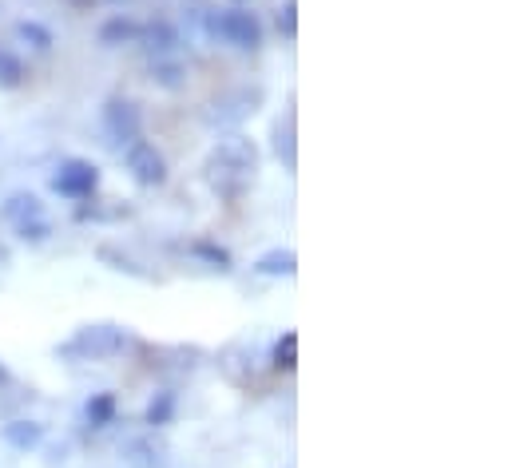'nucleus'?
Wrapping results in <instances>:
<instances>
[{
    "label": "nucleus",
    "instance_id": "nucleus-14",
    "mask_svg": "<svg viewBox=\"0 0 512 468\" xmlns=\"http://www.w3.org/2000/svg\"><path fill=\"white\" fill-rule=\"evenodd\" d=\"M139 32H143V24H135L128 16H112L100 28V44H108V48H116V44H139Z\"/></svg>",
    "mask_w": 512,
    "mask_h": 468
},
{
    "label": "nucleus",
    "instance_id": "nucleus-25",
    "mask_svg": "<svg viewBox=\"0 0 512 468\" xmlns=\"http://www.w3.org/2000/svg\"><path fill=\"white\" fill-rule=\"evenodd\" d=\"M68 4H72V8H92L96 0H68Z\"/></svg>",
    "mask_w": 512,
    "mask_h": 468
},
{
    "label": "nucleus",
    "instance_id": "nucleus-13",
    "mask_svg": "<svg viewBox=\"0 0 512 468\" xmlns=\"http://www.w3.org/2000/svg\"><path fill=\"white\" fill-rule=\"evenodd\" d=\"M116 413H120L116 393H92L88 405H84V421H88L92 429H108V425H116Z\"/></svg>",
    "mask_w": 512,
    "mask_h": 468
},
{
    "label": "nucleus",
    "instance_id": "nucleus-11",
    "mask_svg": "<svg viewBox=\"0 0 512 468\" xmlns=\"http://www.w3.org/2000/svg\"><path fill=\"white\" fill-rule=\"evenodd\" d=\"M255 274H266V278H294L298 274V254L294 250H266L255 262Z\"/></svg>",
    "mask_w": 512,
    "mask_h": 468
},
{
    "label": "nucleus",
    "instance_id": "nucleus-18",
    "mask_svg": "<svg viewBox=\"0 0 512 468\" xmlns=\"http://www.w3.org/2000/svg\"><path fill=\"white\" fill-rule=\"evenodd\" d=\"M270 365H274L278 373H294V369H298V334H294V330H286V334L274 342Z\"/></svg>",
    "mask_w": 512,
    "mask_h": 468
},
{
    "label": "nucleus",
    "instance_id": "nucleus-15",
    "mask_svg": "<svg viewBox=\"0 0 512 468\" xmlns=\"http://www.w3.org/2000/svg\"><path fill=\"white\" fill-rule=\"evenodd\" d=\"M175 409H179V397H175V389H159V393L151 397V405H147L143 421H147L151 429H163V425H171Z\"/></svg>",
    "mask_w": 512,
    "mask_h": 468
},
{
    "label": "nucleus",
    "instance_id": "nucleus-22",
    "mask_svg": "<svg viewBox=\"0 0 512 468\" xmlns=\"http://www.w3.org/2000/svg\"><path fill=\"white\" fill-rule=\"evenodd\" d=\"M278 28H282L286 40L298 36V0H286V4L278 8Z\"/></svg>",
    "mask_w": 512,
    "mask_h": 468
},
{
    "label": "nucleus",
    "instance_id": "nucleus-4",
    "mask_svg": "<svg viewBox=\"0 0 512 468\" xmlns=\"http://www.w3.org/2000/svg\"><path fill=\"white\" fill-rule=\"evenodd\" d=\"M262 100H266V92L262 88H235V92H223L219 100H211L207 108H203V119L211 123V127H219V131H227V127H239V123H247V119L255 116L258 108H262Z\"/></svg>",
    "mask_w": 512,
    "mask_h": 468
},
{
    "label": "nucleus",
    "instance_id": "nucleus-9",
    "mask_svg": "<svg viewBox=\"0 0 512 468\" xmlns=\"http://www.w3.org/2000/svg\"><path fill=\"white\" fill-rule=\"evenodd\" d=\"M44 433L48 429L40 421H8V425H0V441L8 449H16V453H36L44 445Z\"/></svg>",
    "mask_w": 512,
    "mask_h": 468
},
{
    "label": "nucleus",
    "instance_id": "nucleus-12",
    "mask_svg": "<svg viewBox=\"0 0 512 468\" xmlns=\"http://www.w3.org/2000/svg\"><path fill=\"white\" fill-rule=\"evenodd\" d=\"M124 465L128 468H163V449L151 437H131L124 445Z\"/></svg>",
    "mask_w": 512,
    "mask_h": 468
},
{
    "label": "nucleus",
    "instance_id": "nucleus-7",
    "mask_svg": "<svg viewBox=\"0 0 512 468\" xmlns=\"http://www.w3.org/2000/svg\"><path fill=\"white\" fill-rule=\"evenodd\" d=\"M104 131H108V139L116 143V147H128L131 139H139L143 135V116H139V108L124 100V96H112L108 104H104Z\"/></svg>",
    "mask_w": 512,
    "mask_h": 468
},
{
    "label": "nucleus",
    "instance_id": "nucleus-21",
    "mask_svg": "<svg viewBox=\"0 0 512 468\" xmlns=\"http://www.w3.org/2000/svg\"><path fill=\"white\" fill-rule=\"evenodd\" d=\"M191 250H195L199 258H207L215 270H231V254H227L223 246H211V242H191Z\"/></svg>",
    "mask_w": 512,
    "mask_h": 468
},
{
    "label": "nucleus",
    "instance_id": "nucleus-24",
    "mask_svg": "<svg viewBox=\"0 0 512 468\" xmlns=\"http://www.w3.org/2000/svg\"><path fill=\"white\" fill-rule=\"evenodd\" d=\"M16 234H20L24 242H48V234H52V223H48V215H44V219H36V223H24V227H16Z\"/></svg>",
    "mask_w": 512,
    "mask_h": 468
},
{
    "label": "nucleus",
    "instance_id": "nucleus-19",
    "mask_svg": "<svg viewBox=\"0 0 512 468\" xmlns=\"http://www.w3.org/2000/svg\"><path fill=\"white\" fill-rule=\"evenodd\" d=\"M20 84H24V60L0 48V88H20Z\"/></svg>",
    "mask_w": 512,
    "mask_h": 468
},
{
    "label": "nucleus",
    "instance_id": "nucleus-3",
    "mask_svg": "<svg viewBox=\"0 0 512 468\" xmlns=\"http://www.w3.org/2000/svg\"><path fill=\"white\" fill-rule=\"evenodd\" d=\"M124 342H128V338H124L120 326L100 322V326H84V330H76V338L64 342L60 353H64V357H84V361H108V357L124 353Z\"/></svg>",
    "mask_w": 512,
    "mask_h": 468
},
{
    "label": "nucleus",
    "instance_id": "nucleus-8",
    "mask_svg": "<svg viewBox=\"0 0 512 468\" xmlns=\"http://www.w3.org/2000/svg\"><path fill=\"white\" fill-rule=\"evenodd\" d=\"M0 219L16 231V227H24V223L44 219V203H40L36 195H28V191H16V195H8V199L0 203Z\"/></svg>",
    "mask_w": 512,
    "mask_h": 468
},
{
    "label": "nucleus",
    "instance_id": "nucleus-17",
    "mask_svg": "<svg viewBox=\"0 0 512 468\" xmlns=\"http://www.w3.org/2000/svg\"><path fill=\"white\" fill-rule=\"evenodd\" d=\"M151 80L159 84V88H167V92H175V88H183L187 84V68L179 64V60H151Z\"/></svg>",
    "mask_w": 512,
    "mask_h": 468
},
{
    "label": "nucleus",
    "instance_id": "nucleus-10",
    "mask_svg": "<svg viewBox=\"0 0 512 468\" xmlns=\"http://www.w3.org/2000/svg\"><path fill=\"white\" fill-rule=\"evenodd\" d=\"M139 44H143L155 60H167V56L179 48V36H175V28H171V24H143Z\"/></svg>",
    "mask_w": 512,
    "mask_h": 468
},
{
    "label": "nucleus",
    "instance_id": "nucleus-5",
    "mask_svg": "<svg viewBox=\"0 0 512 468\" xmlns=\"http://www.w3.org/2000/svg\"><path fill=\"white\" fill-rule=\"evenodd\" d=\"M100 187V167L88 159H64L60 171L52 175V191L64 199H92Z\"/></svg>",
    "mask_w": 512,
    "mask_h": 468
},
{
    "label": "nucleus",
    "instance_id": "nucleus-6",
    "mask_svg": "<svg viewBox=\"0 0 512 468\" xmlns=\"http://www.w3.org/2000/svg\"><path fill=\"white\" fill-rule=\"evenodd\" d=\"M124 163H128L131 179H135L139 187H163V183H167V163H163V155L155 151V143H147L143 135L131 139L128 147H124Z\"/></svg>",
    "mask_w": 512,
    "mask_h": 468
},
{
    "label": "nucleus",
    "instance_id": "nucleus-20",
    "mask_svg": "<svg viewBox=\"0 0 512 468\" xmlns=\"http://www.w3.org/2000/svg\"><path fill=\"white\" fill-rule=\"evenodd\" d=\"M16 36H20V40H28L32 48H40V52H44V48H52V32H48V28H40L36 20H20V24H16Z\"/></svg>",
    "mask_w": 512,
    "mask_h": 468
},
{
    "label": "nucleus",
    "instance_id": "nucleus-1",
    "mask_svg": "<svg viewBox=\"0 0 512 468\" xmlns=\"http://www.w3.org/2000/svg\"><path fill=\"white\" fill-rule=\"evenodd\" d=\"M255 175H258L255 139H247L243 131H227V135H219L215 147H211V155H207V163H203V179H207V187H211L219 199L235 203V199H243V195L251 191Z\"/></svg>",
    "mask_w": 512,
    "mask_h": 468
},
{
    "label": "nucleus",
    "instance_id": "nucleus-26",
    "mask_svg": "<svg viewBox=\"0 0 512 468\" xmlns=\"http://www.w3.org/2000/svg\"><path fill=\"white\" fill-rule=\"evenodd\" d=\"M4 377H8V373H4V369H0V381H4Z\"/></svg>",
    "mask_w": 512,
    "mask_h": 468
},
{
    "label": "nucleus",
    "instance_id": "nucleus-2",
    "mask_svg": "<svg viewBox=\"0 0 512 468\" xmlns=\"http://www.w3.org/2000/svg\"><path fill=\"white\" fill-rule=\"evenodd\" d=\"M203 28H207L211 40H219L227 48H239V52L262 48V24L247 8H215V12L203 16Z\"/></svg>",
    "mask_w": 512,
    "mask_h": 468
},
{
    "label": "nucleus",
    "instance_id": "nucleus-23",
    "mask_svg": "<svg viewBox=\"0 0 512 468\" xmlns=\"http://www.w3.org/2000/svg\"><path fill=\"white\" fill-rule=\"evenodd\" d=\"M100 258H104V262H116V270H124V274H131V278H143V282L151 278L147 270H139V266H135L131 258H124V254H116L112 246H100Z\"/></svg>",
    "mask_w": 512,
    "mask_h": 468
},
{
    "label": "nucleus",
    "instance_id": "nucleus-16",
    "mask_svg": "<svg viewBox=\"0 0 512 468\" xmlns=\"http://www.w3.org/2000/svg\"><path fill=\"white\" fill-rule=\"evenodd\" d=\"M270 135H274V155H278V159H282V163L294 171V167H298V147H294V116L278 119Z\"/></svg>",
    "mask_w": 512,
    "mask_h": 468
}]
</instances>
